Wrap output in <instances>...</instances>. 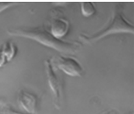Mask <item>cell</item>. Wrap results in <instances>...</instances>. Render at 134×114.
<instances>
[{
    "mask_svg": "<svg viewBox=\"0 0 134 114\" xmlns=\"http://www.w3.org/2000/svg\"><path fill=\"white\" fill-rule=\"evenodd\" d=\"M7 34L11 36L22 37L34 40L45 47L52 48L64 55L75 54L81 48L78 42H66L63 40H56L46 28L34 27V28H13L7 30Z\"/></svg>",
    "mask_w": 134,
    "mask_h": 114,
    "instance_id": "1",
    "label": "cell"
},
{
    "mask_svg": "<svg viewBox=\"0 0 134 114\" xmlns=\"http://www.w3.org/2000/svg\"><path fill=\"white\" fill-rule=\"evenodd\" d=\"M134 32L133 26L131 22L125 19L124 14V4H116L113 11L112 17L110 18L107 26L101 30L100 32L92 35L80 34V40L82 43L93 44L103 38L112 34H131Z\"/></svg>",
    "mask_w": 134,
    "mask_h": 114,
    "instance_id": "2",
    "label": "cell"
},
{
    "mask_svg": "<svg viewBox=\"0 0 134 114\" xmlns=\"http://www.w3.org/2000/svg\"><path fill=\"white\" fill-rule=\"evenodd\" d=\"M45 70H46L47 83L52 92L54 105L56 109H60L62 105L63 87L62 81L55 73L52 60L45 61Z\"/></svg>",
    "mask_w": 134,
    "mask_h": 114,
    "instance_id": "3",
    "label": "cell"
},
{
    "mask_svg": "<svg viewBox=\"0 0 134 114\" xmlns=\"http://www.w3.org/2000/svg\"><path fill=\"white\" fill-rule=\"evenodd\" d=\"M52 62L58 69L62 71L69 77H81L84 73L82 65L74 58L60 55V56L55 57L54 60H52Z\"/></svg>",
    "mask_w": 134,
    "mask_h": 114,
    "instance_id": "4",
    "label": "cell"
},
{
    "mask_svg": "<svg viewBox=\"0 0 134 114\" xmlns=\"http://www.w3.org/2000/svg\"><path fill=\"white\" fill-rule=\"evenodd\" d=\"M70 24L66 18L62 16H54L51 18L48 24L49 34L56 40H62V38L66 37L69 31Z\"/></svg>",
    "mask_w": 134,
    "mask_h": 114,
    "instance_id": "5",
    "label": "cell"
},
{
    "mask_svg": "<svg viewBox=\"0 0 134 114\" xmlns=\"http://www.w3.org/2000/svg\"><path fill=\"white\" fill-rule=\"evenodd\" d=\"M18 105L27 114H36L38 99L36 96L25 90H20L17 96Z\"/></svg>",
    "mask_w": 134,
    "mask_h": 114,
    "instance_id": "6",
    "label": "cell"
},
{
    "mask_svg": "<svg viewBox=\"0 0 134 114\" xmlns=\"http://www.w3.org/2000/svg\"><path fill=\"white\" fill-rule=\"evenodd\" d=\"M0 52L5 57L7 62H9L16 56L18 48L16 45L12 41H6L2 45L1 48H0Z\"/></svg>",
    "mask_w": 134,
    "mask_h": 114,
    "instance_id": "7",
    "label": "cell"
},
{
    "mask_svg": "<svg viewBox=\"0 0 134 114\" xmlns=\"http://www.w3.org/2000/svg\"><path fill=\"white\" fill-rule=\"evenodd\" d=\"M81 6V12H82V16L86 18L93 16L96 12H97V8L94 3L91 2H82L80 4Z\"/></svg>",
    "mask_w": 134,
    "mask_h": 114,
    "instance_id": "8",
    "label": "cell"
},
{
    "mask_svg": "<svg viewBox=\"0 0 134 114\" xmlns=\"http://www.w3.org/2000/svg\"><path fill=\"white\" fill-rule=\"evenodd\" d=\"M18 3H0V12H3L5 10H8L12 7H14L16 6H19Z\"/></svg>",
    "mask_w": 134,
    "mask_h": 114,
    "instance_id": "9",
    "label": "cell"
},
{
    "mask_svg": "<svg viewBox=\"0 0 134 114\" xmlns=\"http://www.w3.org/2000/svg\"><path fill=\"white\" fill-rule=\"evenodd\" d=\"M3 113L4 114H25V113L20 112V111L12 110V109H11V108H6L5 110L3 111Z\"/></svg>",
    "mask_w": 134,
    "mask_h": 114,
    "instance_id": "10",
    "label": "cell"
},
{
    "mask_svg": "<svg viewBox=\"0 0 134 114\" xmlns=\"http://www.w3.org/2000/svg\"><path fill=\"white\" fill-rule=\"evenodd\" d=\"M6 63H7V61L5 59V57H4V55H3V54L0 52V68L4 67V66L5 65Z\"/></svg>",
    "mask_w": 134,
    "mask_h": 114,
    "instance_id": "11",
    "label": "cell"
},
{
    "mask_svg": "<svg viewBox=\"0 0 134 114\" xmlns=\"http://www.w3.org/2000/svg\"><path fill=\"white\" fill-rule=\"evenodd\" d=\"M0 105H2V106H5L6 105L5 100H4L3 97H0Z\"/></svg>",
    "mask_w": 134,
    "mask_h": 114,
    "instance_id": "12",
    "label": "cell"
},
{
    "mask_svg": "<svg viewBox=\"0 0 134 114\" xmlns=\"http://www.w3.org/2000/svg\"><path fill=\"white\" fill-rule=\"evenodd\" d=\"M104 114H113L112 112H110V111H107V112H105Z\"/></svg>",
    "mask_w": 134,
    "mask_h": 114,
    "instance_id": "13",
    "label": "cell"
}]
</instances>
